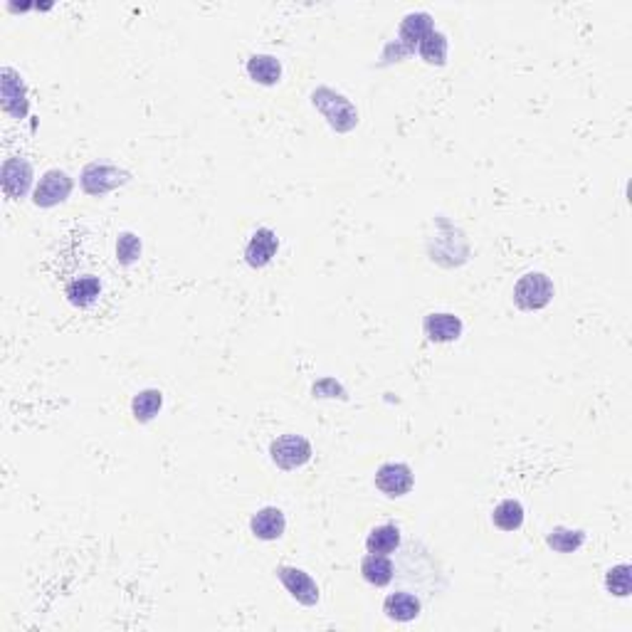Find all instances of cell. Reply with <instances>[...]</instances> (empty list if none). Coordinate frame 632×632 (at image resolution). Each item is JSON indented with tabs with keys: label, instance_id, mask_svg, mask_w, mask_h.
<instances>
[{
	"label": "cell",
	"instance_id": "obj_21",
	"mask_svg": "<svg viewBox=\"0 0 632 632\" xmlns=\"http://www.w3.org/2000/svg\"><path fill=\"white\" fill-rule=\"evenodd\" d=\"M163 405V393L156 391V388H149V391L137 393V398L131 401V413L137 417L138 423H149L153 420Z\"/></svg>",
	"mask_w": 632,
	"mask_h": 632
},
{
	"label": "cell",
	"instance_id": "obj_22",
	"mask_svg": "<svg viewBox=\"0 0 632 632\" xmlns=\"http://www.w3.org/2000/svg\"><path fill=\"white\" fill-rule=\"evenodd\" d=\"M546 543L551 546L553 551L573 553V551H578L583 543H586V534H583L581 529H566V527H556L553 531H549Z\"/></svg>",
	"mask_w": 632,
	"mask_h": 632
},
{
	"label": "cell",
	"instance_id": "obj_7",
	"mask_svg": "<svg viewBox=\"0 0 632 632\" xmlns=\"http://www.w3.org/2000/svg\"><path fill=\"white\" fill-rule=\"evenodd\" d=\"M413 470L408 464H402V462H386L376 472V487L386 496H391V499L408 495L413 489Z\"/></svg>",
	"mask_w": 632,
	"mask_h": 632
},
{
	"label": "cell",
	"instance_id": "obj_15",
	"mask_svg": "<svg viewBox=\"0 0 632 632\" xmlns=\"http://www.w3.org/2000/svg\"><path fill=\"white\" fill-rule=\"evenodd\" d=\"M386 615L395 622H410L420 615V600L413 593H391L383 603Z\"/></svg>",
	"mask_w": 632,
	"mask_h": 632
},
{
	"label": "cell",
	"instance_id": "obj_6",
	"mask_svg": "<svg viewBox=\"0 0 632 632\" xmlns=\"http://www.w3.org/2000/svg\"><path fill=\"white\" fill-rule=\"evenodd\" d=\"M72 185L74 183H72V178H69L67 173L59 171V168H52V171H47L45 176L40 178V183H37L33 193V203L37 207L59 206V203H65L69 198Z\"/></svg>",
	"mask_w": 632,
	"mask_h": 632
},
{
	"label": "cell",
	"instance_id": "obj_13",
	"mask_svg": "<svg viewBox=\"0 0 632 632\" xmlns=\"http://www.w3.org/2000/svg\"><path fill=\"white\" fill-rule=\"evenodd\" d=\"M250 529L257 539L262 541H277L282 539V534L287 529V519H285V511L277 509V506H265L260 509L257 514L250 521Z\"/></svg>",
	"mask_w": 632,
	"mask_h": 632
},
{
	"label": "cell",
	"instance_id": "obj_23",
	"mask_svg": "<svg viewBox=\"0 0 632 632\" xmlns=\"http://www.w3.org/2000/svg\"><path fill=\"white\" fill-rule=\"evenodd\" d=\"M605 588H608L610 596H618V598H628L632 590V568L630 564L612 566L605 575Z\"/></svg>",
	"mask_w": 632,
	"mask_h": 632
},
{
	"label": "cell",
	"instance_id": "obj_3",
	"mask_svg": "<svg viewBox=\"0 0 632 632\" xmlns=\"http://www.w3.org/2000/svg\"><path fill=\"white\" fill-rule=\"evenodd\" d=\"M269 455L279 470H300L311 460V445L301 435H282L269 445Z\"/></svg>",
	"mask_w": 632,
	"mask_h": 632
},
{
	"label": "cell",
	"instance_id": "obj_2",
	"mask_svg": "<svg viewBox=\"0 0 632 632\" xmlns=\"http://www.w3.org/2000/svg\"><path fill=\"white\" fill-rule=\"evenodd\" d=\"M553 300V282L543 272H527L514 285V304L524 311H539Z\"/></svg>",
	"mask_w": 632,
	"mask_h": 632
},
{
	"label": "cell",
	"instance_id": "obj_17",
	"mask_svg": "<svg viewBox=\"0 0 632 632\" xmlns=\"http://www.w3.org/2000/svg\"><path fill=\"white\" fill-rule=\"evenodd\" d=\"M99 294H102V282H99V279L92 275H84V277H80V279H74V282H69L67 285L69 304L82 307V309H84V307H90V304H94Z\"/></svg>",
	"mask_w": 632,
	"mask_h": 632
},
{
	"label": "cell",
	"instance_id": "obj_19",
	"mask_svg": "<svg viewBox=\"0 0 632 632\" xmlns=\"http://www.w3.org/2000/svg\"><path fill=\"white\" fill-rule=\"evenodd\" d=\"M492 521L496 529L502 531H517L524 524V506L517 499H504L495 506L492 511Z\"/></svg>",
	"mask_w": 632,
	"mask_h": 632
},
{
	"label": "cell",
	"instance_id": "obj_10",
	"mask_svg": "<svg viewBox=\"0 0 632 632\" xmlns=\"http://www.w3.org/2000/svg\"><path fill=\"white\" fill-rule=\"evenodd\" d=\"M277 247H279V240H277L275 230L260 228V230H254V235L250 238V242H247V247H245V260H247V265L254 267V269L267 267L275 260Z\"/></svg>",
	"mask_w": 632,
	"mask_h": 632
},
{
	"label": "cell",
	"instance_id": "obj_12",
	"mask_svg": "<svg viewBox=\"0 0 632 632\" xmlns=\"http://www.w3.org/2000/svg\"><path fill=\"white\" fill-rule=\"evenodd\" d=\"M433 18L427 12H410L405 15L401 23V33H398V45L405 50V52H415V47L420 45V40L425 37L427 33H433Z\"/></svg>",
	"mask_w": 632,
	"mask_h": 632
},
{
	"label": "cell",
	"instance_id": "obj_4",
	"mask_svg": "<svg viewBox=\"0 0 632 632\" xmlns=\"http://www.w3.org/2000/svg\"><path fill=\"white\" fill-rule=\"evenodd\" d=\"M127 181L129 173L116 168V166H109V163L94 161L82 171V188H84L90 196H106V193H112L114 188L124 185Z\"/></svg>",
	"mask_w": 632,
	"mask_h": 632
},
{
	"label": "cell",
	"instance_id": "obj_1",
	"mask_svg": "<svg viewBox=\"0 0 632 632\" xmlns=\"http://www.w3.org/2000/svg\"><path fill=\"white\" fill-rule=\"evenodd\" d=\"M311 102L326 116L329 127L336 129L339 134H346V131H351L358 124L356 106L348 102L344 94L333 92L329 87H319L311 94Z\"/></svg>",
	"mask_w": 632,
	"mask_h": 632
},
{
	"label": "cell",
	"instance_id": "obj_20",
	"mask_svg": "<svg viewBox=\"0 0 632 632\" xmlns=\"http://www.w3.org/2000/svg\"><path fill=\"white\" fill-rule=\"evenodd\" d=\"M417 52H420V58L425 59L427 65L442 67V65L448 62V37L442 33H437V30H433V33H427L425 37L420 40Z\"/></svg>",
	"mask_w": 632,
	"mask_h": 632
},
{
	"label": "cell",
	"instance_id": "obj_14",
	"mask_svg": "<svg viewBox=\"0 0 632 632\" xmlns=\"http://www.w3.org/2000/svg\"><path fill=\"white\" fill-rule=\"evenodd\" d=\"M393 573H395V568H393L391 558L383 556V553H368L366 558L361 561V575L366 578L371 586H388L393 581Z\"/></svg>",
	"mask_w": 632,
	"mask_h": 632
},
{
	"label": "cell",
	"instance_id": "obj_16",
	"mask_svg": "<svg viewBox=\"0 0 632 632\" xmlns=\"http://www.w3.org/2000/svg\"><path fill=\"white\" fill-rule=\"evenodd\" d=\"M247 74L250 80L262 84V87H272L279 82L282 77V65L279 59L272 58V55H253L247 59Z\"/></svg>",
	"mask_w": 632,
	"mask_h": 632
},
{
	"label": "cell",
	"instance_id": "obj_24",
	"mask_svg": "<svg viewBox=\"0 0 632 632\" xmlns=\"http://www.w3.org/2000/svg\"><path fill=\"white\" fill-rule=\"evenodd\" d=\"M116 257L121 265H134L141 257V240L134 232H121L119 242H116Z\"/></svg>",
	"mask_w": 632,
	"mask_h": 632
},
{
	"label": "cell",
	"instance_id": "obj_5",
	"mask_svg": "<svg viewBox=\"0 0 632 632\" xmlns=\"http://www.w3.org/2000/svg\"><path fill=\"white\" fill-rule=\"evenodd\" d=\"M277 578L282 581V586L287 588L289 596L297 603H301V605L311 608V605L319 603V586L314 583V578L307 571L294 568V566H279L277 568Z\"/></svg>",
	"mask_w": 632,
	"mask_h": 632
},
{
	"label": "cell",
	"instance_id": "obj_8",
	"mask_svg": "<svg viewBox=\"0 0 632 632\" xmlns=\"http://www.w3.org/2000/svg\"><path fill=\"white\" fill-rule=\"evenodd\" d=\"M3 82H0V97H3V109L15 119H23L27 114V90H25L23 77L15 69H3Z\"/></svg>",
	"mask_w": 632,
	"mask_h": 632
},
{
	"label": "cell",
	"instance_id": "obj_18",
	"mask_svg": "<svg viewBox=\"0 0 632 632\" xmlns=\"http://www.w3.org/2000/svg\"><path fill=\"white\" fill-rule=\"evenodd\" d=\"M401 546V529L395 524H383V527H376L371 529L366 539V549L368 553H383L388 556L395 549Z\"/></svg>",
	"mask_w": 632,
	"mask_h": 632
},
{
	"label": "cell",
	"instance_id": "obj_11",
	"mask_svg": "<svg viewBox=\"0 0 632 632\" xmlns=\"http://www.w3.org/2000/svg\"><path fill=\"white\" fill-rule=\"evenodd\" d=\"M423 329L427 339L435 344H452L462 336V322L455 314H427Z\"/></svg>",
	"mask_w": 632,
	"mask_h": 632
},
{
	"label": "cell",
	"instance_id": "obj_9",
	"mask_svg": "<svg viewBox=\"0 0 632 632\" xmlns=\"http://www.w3.org/2000/svg\"><path fill=\"white\" fill-rule=\"evenodd\" d=\"M0 178H3L5 196L11 198V200H20V198L27 196V191L33 185V166L25 159H8V161L3 163Z\"/></svg>",
	"mask_w": 632,
	"mask_h": 632
}]
</instances>
